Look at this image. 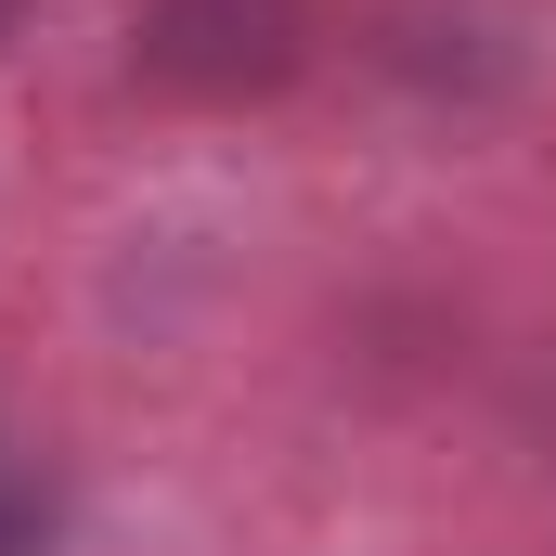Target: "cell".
I'll list each match as a JSON object with an SVG mask.
<instances>
[{"instance_id":"7a4b0ae2","label":"cell","mask_w":556,"mask_h":556,"mask_svg":"<svg viewBox=\"0 0 556 556\" xmlns=\"http://www.w3.org/2000/svg\"><path fill=\"white\" fill-rule=\"evenodd\" d=\"M0 556H52V479L13 427H0Z\"/></svg>"},{"instance_id":"3957f363","label":"cell","mask_w":556,"mask_h":556,"mask_svg":"<svg viewBox=\"0 0 556 556\" xmlns=\"http://www.w3.org/2000/svg\"><path fill=\"white\" fill-rule=\"evenodd\" d=\"M13 13H26V0H0V39H13Z\"/></svg>"},{"instance_id":"6da1fadb","label":"cell","mask_w":556,"mask_h":556,"mask_svg":"<svg viewBox=\"0 0 556 556\" xmlns=\"http://www.w3.org/2000/svg\"><path fill=\"white\" fill-rule=\"evenodd\" d=\"M298 39H311L298 0H142V26H130L142 78H168L194 104H233V91L298 78Z\"/></svg>"}]
</instances>
